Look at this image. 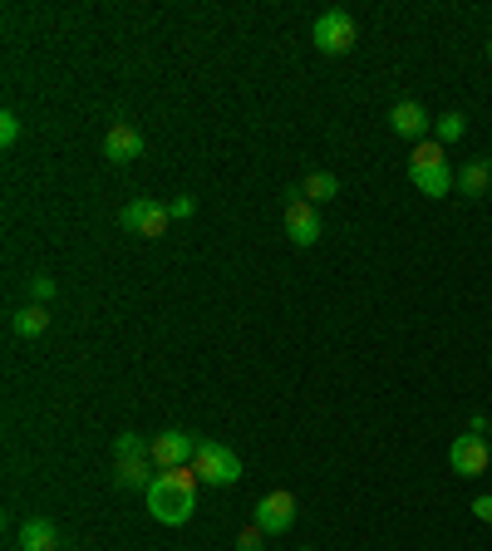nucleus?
<instances>
[{
  "instance_id": "a878e982",
  "label": "nucleus",
  "mask_w": 492,
  "mask_h": 551,
  "mask_svg": "<svg viewBox=\"0 0 492 551\" xmlns=\"http://www.w3.org/2000/svg\"><path fill=\"white\" fill-rule=\"evenodd\" d=\"M488 438H492V429H488Z\"/></svg>"
},
{
  "instance_id": "39448f33",
  "label": "nucleus",
  "mask_w": 492,
  "mask_h": 551,
  "mask_svg": "<svg viewBox=\"0 0 492 551\" xmlns=\"http://www.w3.org/2000/svg\"><path fill=\"white\" fill-rule=\"evenodd\" d=\"M168 207L163 202H153V197H138V202H128L119 212V227L123 232H133V237H148V242H158V237H168Z\"/></svg>"
},
{
  "instance_id": "dca6fc26",
  "label": "nucleus",
  "mask_w": 492,
  "mask_h": 551,
  "mask_svg": "<svg viewBox=\"0 0 492 551\" xmlns=\"http://www.w3.org/2000/svg\"><path fill=\"white\" fill-rule=\"evenodd\" d=\"M488 187H492V163H463V173H458V192L463 197H488Z\"/></svg>"
},
{
  "instance_id": "f257e3e1",
  "label": "nucleus",
  "mask_w": 492,
  "mask_h": 551,
  "mask_svg": "<svg viewBox=\"0 0 492 551\" xmlns=\"http://www.w3.org/2000/svg\"><path fill=\"white\" fill-rule=\"evenodd\" d=\"M197 468H158V478L148 483V517L163 522V527H187L192 512H197Z\"/></svg>"
},
{
  "instance_id": "f8f14e48",
  "label": "nucleus",
  "mask_w": 492,
  "mask_h": 551,
  "mask_svg": "<svg viewBox=\"0 0 492 551\" xmlns=\"http://www.w3.org/2000/svg\"><path fill=\"white\" fill-rule=\"evenodd\" d=\"M20 551H60V527L50 517L20 522Z\"/></svg>"
},
{
  "instance_id": "a211bd4d",
  "label": "nucleus",
  "mask_w": 492,
  "mask_h": 551,
  "mask_svg": "<svg viewBox=\"0 0 492 551\" xmlns=\"http://www.w3.org/2000/svg\"><path fill=\"white\" fill-rule=\"evenodd\" d=\"M463 133H468V119H463V114H458V109H453V114H443V119L433 123V138H438V143H443V148H448V143H458V138H463Z\"/></svg>"
},
{
  "instance_id": "20e7f679",
  "label": "nucleus",
  "mask_w": 492,
  "mask_h": 551,
  "mask_svg": "<svg viewBox=\"0 0 492 551\" xmlns=\"http://www.w3.org/2000/svg\"><path fill=\"white\" fill-rule=\"evenodd\" d=\"M310 40H315V50H320V55H350V50H355V40H360L355 15H345V10H320V15H315V25H310Z\"/></svg>"
},
{
  "instance_id": "9d476101",
  "label": "nucleus",
  "mask_w": 492,
  "mask_h": 551,
  "mask_svg": "<svg viewBox=\"0 0 492 551\" xmlns=\"http://www.w3.org/2000/svg\"><path fill=\"white\" fill-rule=\"evenodd\" d=\"M389 128L399 133V138H414V143H424L433 133V119H429V109L419 104V99H399L394 109H389Z\"/></svg>"
},
{
  "instance_id": "b1692460",
  "label": "nucleus",
  "mask_w": 492,
  "mask_h": 551,
  "mask_svg": "<svg viewBox=\"0 0 492 551\" xmlns=\"http://www.w3.org/2000/svg\"><path fill=\"white\" fill-rule=\"evenodd\" d=\"M488 429H492V419H488V414H468V433L488 438Z\"/></svg>"
},
{
  "instance_id": "6ab92c4d",
  "label": "nucleus",
  "mask_w": 492,
  "mask_h": 551,
  "mask_svg": "<svg viewBox=\"0 0 492 551\" xmlns=\"http://www.w3.org/2000/svg\"><path fill=\"white\" fill-rule=\"evenodd\" d=\"M55 291H60V286H55V276H45V271H35V276H30V301H35V306L55 301Z\"/></svg>"
},
{
  "instance_id": "7ed1b4c3",
  "label": "nucleus",
  "mask_w": 492,
  "mask_h": 551,
  "mask_svg": "<svg viewBox=\"0 0 492 551\" xmlns=\"http://www.w3.org/2000/svg\"><path fill=\"white\" fill-rule=\"evenodd\" d=\"M192 468H197V478L212 483V488H232V483H242V458H237L227 443H217V438H202V443H197Z\"/></svg>"
},
{
  "instance_id": "2eb2a0df",
  "label": "nucleus",
  "mask_w": 492,
  "mask_h": 551,
  "mask_svg": "<svg viewBox=\"0 0 492 551\" xmlns=\"http://www.w3.org/2000/svg\"><path fill=\"white\" fill-rule=\"evenodd\" d=\"M148 463H153V458H114V478H119L123 488H143V492H148V483L158 478V473H148Z\"/></svg>"
},
{
  "instance_id": "aec40b11",
  "label": "nucleus",
  "mask_w": 492,
  "mask_h": 551,
  "mask_svg": "<svg viewBox=\"0 0 492 551\" xmlns=\"http://www.w3.org/2000/svg\"><path fill=\"white\" fill-rule=\"evenodd\" d=\"M15 143H20V114L0 109V148H15Z\"/></svg>"
},
{
  "instance_id": "9b49d317",
  "label": "nucleus",
  "mask_w": 492,
  "mask_h": 551,
  "mask_svg": "<svg viewBox=\"0 0 492 551\" xmlns=\"http://www.w3.org/2000/svg\"><path fill=\"white\" fill-rule=\"evenodd\" d=\"M143 133L133 128V123H109V133H104V158L109 163H133V158H143Z\"/></svg>"
},
{
  "instance_id": "ddd939ff",
  "label": "nucleus",
  "mask_w": 492,
  "mask_h": 551,
  "mask_svg": "<svg viewBox=\"0 0 492 551\" xmlns=\"http://www.w3.org/2000/svg\"><path fill=\"white\" fill-rule=\"evenodd\" d=\"M291 197H306L310 207H320V202H335V197H340V178H335V173H325V168H320V173H306V183L296 187Z\"/></svg>"
},
{
  "instance_id": "1a4fd4ad",
  "label": "nucleus",
  "mask_w": 492,
  "mask_h": 551,
  "mask_svg": "<svg viewBox=\"0 0 492 551\" xmlns=\"http://www.w3.org/2000/svg\"><path fill=\"white\" fill-rule=\"evenodd\" d=\"M286 237H291L296 246H315L320 237H325L320 212L310 207L306 197H291V202H286Z\"/></svg>"
},
{
  "instance_id": "f3484780",
  "label": "nucleus",
  "mask_w": 492,
  "mask_h": 551,
  "mask_svg": "<svg viewBox=\"0 0 492 551\" xmlns=\"http://www.w3.org/2000/svg\"><path fill=\"white\" fill-rule=\"evenodd\" d=\"M114 458H153V438H143V433H119V438H114Z\"/></svg>"
},
{
  "instance_id": "6e6552de",
  "label": "nucleus",
  "mask_w": 492,
  "mask_h": 551,
  "mask_svg": "<svg viewBox=\"0 0 492 551\" xmlns=\"http://www.w3.org/2000/svg\"><path fill=\"white\" fill-rule=\"evenodd\" d=\"M197 433H183V429H163L153 433V468H187L197 458Z\"/></svg>"
},
{
  "instance_id": "4468645a",
  "label": "nucleus",
  "mask_w": 492,
  "mask_h": 551,
  "mask_svg": "<svg viewBox=\"0 0 492 551\" xmlns=\"http://www.w3.org/2000/svg\"><path fill=\"white\" fill-rule=\"evenodd\" d=\"M10 330H15L20 340H40V335L50 330V310H45V306H35V301H30V306H20V310H15V320H10Z\"/></svg>"
},
{
  "instance_id": "f03ea898",
  "label": "nucleus",
  "mask_w": 492,
  "mask_h": 551,
  "mask_svg": "<svg viewBox=\"0 0 492 551\" xmlns=\"http://www.w3.org/2000/svg\"><path fill=\"white\" fill-rule=\"evenodd\" d=\"M409 183L419 187L424 197H448L458 187V173L448 168V153L438 138H424L414 153H409Z\"/></svg>"
},
{
  "instance_id": "4be33fe9",
  "label": "nucleus",
  "mask_w": 492,
  "mask_h": 551,
  "mask_svg": "<svg viewBox=\"0 0 492 551\" xmlns=\"http://www.w3.org/2000/svg\"><path fill=\"white\" fill-rule=\"evenodd\" d=\"M192 212H197V197H187V192H183V197H173V202H168V217H183V222H187Z\"/></svg>"
},
{
  "instance_id": "412c9836",
  "label": "nucleus",
  "mask_w": 492,
  "mask_h": 551,
  "mask_svg": "<svg viewBox=\"0 0 492 551\" xmlns=\"http://www.w3.org/2000/svg\"><path fill=\"white\" fill-rule=\"evenodd\" d=\"M237 551H266V532H261V527L251 522L242 537H237Z\"/></svg>"
},
{
  "instance_id": "5701e85b",
  "label": "nucleus",
  "mask_w": 492,
  "mask_h": 551,
  "mask_svg": "<svg viewBox=\"0 0 492 551\" xmlns=\"http://www.w3.org/2000/svg\"><path fill=\"white\" fill-rule=\"evenodd\" d=\"M468 512H473L478 522H488V527H492V492H483V497H473V502H468Z\"/></svg>"
},
{
  "instance_id": "423d86ee",
  "label": "nucleus",
  "mask_w": 492,
  "mask_h": 551,
  "mask_svg": "<svg viewBox=\"0 0 492 551\" xmlns=\"http://www.w3.org/2000/svg\"><path fill=\"white\" fill-rule=\"evenodd\" d=\"M266 537H281V532H291L296 527V492H286V488H276V492H266L261 502H256V517H251Z\"/></svg>"
},
{
  "instance_id": "393cba45",
  "label": "nucleus",
  "mask_w": 492,
  "mask_h": 551,
  "mask_svg": "<svg viewBox=\"0 0 492 551\" xmlns=\"http://www.w3.org/2000/svg\"><path fill=\"white\" fill-rule=\"evenodd\" d=\"M488 60H492V40H488Z\"/></svg>"
},
{
  "instance_id": "0eeeda50",
  "label": "nucleus",
  "mask_w": 492,
  "mask_h": 551,
  "mask_svg": "<svg viewBox=\"0 0 492 551\" xmlns=\"http://www.w3.org/2000/svg\"><path fill=\"white\" fill-rule=\"evenodd\" d=\"M488 463H492L488 438H478V433H458V438H453V448H448V468H453L458 478H483Z\"/></svg>"
}]
</instances>
